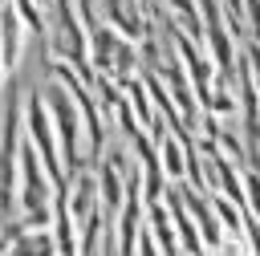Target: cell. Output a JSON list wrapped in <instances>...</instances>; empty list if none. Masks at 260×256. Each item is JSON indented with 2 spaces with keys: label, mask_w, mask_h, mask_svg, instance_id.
I'll return each mask as SVG.
<instances>
[{
  "label": "cell",
  "mask_w": 260,
  "mask_h": 256,
  "mask_svg": "<svg viewBox=\"0 0 260 256\" xmlns=\"http://www.w3.org/2000/svg\"><path fill=\"white\" fill-rule=\"evenodd\" d=\"M24 20L16 16L12 4L0 8V61H4V73H16L20 65V49H24Z\"/></svg>",
  "instance_id": "obj_4"
},
{
  "label": "cell",
  "mask_w": 260,
  "mask_h": 256,
  "mask_svg": "<svg viewBox=\"0 0 260 256\" xmlns=\"http://www.w3.org/2000/svg\"><path fill=\"white\" fill-rule=\"evenodd\" d=\"M24 138L37 146V154H41L53 187H69L65 163H61V150H57V134H53V118H49L41 93H24Z\"/></svg>",
  "instance_id": "obj_3"
},
{
  "label": "cell",
  "mask_w": 260,
  "mask_h": 256,
  "mask_svg": "<svg viewBox=\"0 0 260 256\" xmlns=\"http://www.w3.org/2000/svg\"><path fill=\"white\" fill-rule=\"evenodd\" d=\"M8 256H57V240H53L49 228H24L12 240Z\"/></svg>",
  "instance_id": "obj_6"
},
{
  "label": "cell",
  "mask_w": 260,
  "mask_h": 256,
  "mask_svg": "<svg viewBox=\"0 0 260 256\" xmlns=\"http://www.w3.org/2000/svg\"><path fill=\"white\" fill-rule=\"evenodd\" d=\"M158 158H162V175L167 179H187V167H183V142H179V134H167L162 142H158Z\"/></svg>",
  "instance_id": "obj_7"
},
{
  "label": "cell",
  "mask_w": 260,
  "mask_h": 256,
  "mask_svg": "<svg viewBox=\"0 0 260 256\" xmlns=\"http://www.w3.org/2000/svg\"><path fill=\"white\" fill-rule=\"evenodd\" d=\"M134 256H162V248L154 244V236H150L146 223H142V232H138V248H134Z\"/></svg>",
  "instance_id": "obj_9"
},
{
  "label": "cell",
  "mask_w": 260,
  "mask_h": 256,
  "mask_svg": "<svg viewBox=\"0 0 260 256\" xmlns=\"http://www.w3.org/2000/svg\"><path fill=\"white\" fill-rule=\"evenodd\" d=\"M89 49H93V69L102 77H110L114 85H126L138 73V49L118 28H110V24L89 28Z\"/></svg>",
  "instance_id": "obj_2"
},
{
  "label": "cell",
  "mask_w": 260,
  "mask_h": 256,
  "mask_svg": "<svg viewBox=\"0 0 260 256\" xmlns=\"http://www.w3.org/2000/svg\"><path fill=\"white\" fill-rule=\"evenodd\" d=\"M0 77H4V61H0Z\"/></svg>",
  "instance_id": "obj_10"
},
{
  "label": "cell",
  "mask_w": 260,
  "mask_h": 256,
  "mask_svg": "<svg viewBox=\"0 0 260 256\" xmlns=\"http://www.w3.org/2000/svg\"><path fill=\"white\" fill-rule=\"evenodd\" d=\"M244 24H248V41H260V0H244Z\"/></svg>",
  "instance_id": "obj_8"
},
{
  "label": "cell",
  "mask_w": 260,
  "mask_h": 256,
  "mask_svg": "<svg viewBox=\"0 0 260 256\" xmlns=\"http://www.w3.org/2000/svg\"><path fill=\"white\" fill-rule=\"evenodd\" d=\"M146 228H150L154 244L162 248V256H183L179 236H175V223H171V211H167V203H162V199L146 203Z\"/></svg>",
  "instance_id": "obj_5"
},
{
  "label": "cell",
  "mask_w": 260,
  "mask_h": 256,
  "mask_svg": "<svg viewBox=\"0 0 260 256\" xmlns=\"http://www.w3.org/2000/svg\"><path fill=\"white\" fill-rule=\"evenodd\" d=\"M37 4H49V0H37Z\"/></svg>",
  "instance_id": "obj_11"
},
{
  "label": "cell",
  "mask_w": 260,
  "mask_h": 256,
  "mask_svg": "<svg viewBox=\"0 0 260 256\" xmlns=\"http://www.w3.org/2000/svg\"><path fill=\"white\" fill-rule=\"evenodd\" d=\"M45 98V110L53 118V134H57V150H61V163H65V175H77L81 167H89L81 158V130H77V102L69 98V89L53 77V85L41 93Z\"/></svg>",
  "instance_id": "obj_1"
}]
</instances>
